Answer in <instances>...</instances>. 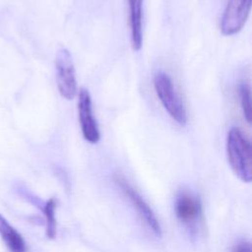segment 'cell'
<instances>
[{
	"label": "cell",
	"mask_w": 252,
	"mask_h": 252,
	"mask_svg": "<svg viewBox=\"0 0 252 252\" xmlns=\"http://www.w3.org/2000/svg\"><path fill=\"white\" fill-rule=\"evenodd\" d=\"M131 46L139 51L143 45V6L144 0H128Z\"/></svg>",
	"instance_id": "obj_8"
},
{
	"label": "cell",
	"mask_w": 252,
	"mask_h": 252,
	"mask_svg": "<svg viewBox=\"0 0 252 252\" xmlns=\"http://www.w3.org/2000/svg\"><path fill=\"white\" fill-rule=\"evenodd\" d=\"M251 154V143L241 129L230 128L226 137L227 160L235 175L247 183L252 179Z\"/></svg>",
	"instance_id": "obj_1"
},
{
	"label": "cell",
	"mask_w": 252,
	"mask_h": 252,
	"mask_svg": "<svg viewBox=\"0 0 252 252\" xmlns=\"http://www.w3.org/2000/svg\"><path fill=\"white\" fill-rule=\"evenodd\" d=\"M57 203L56 200L51 198L43 206L42 212L45 217L46 228L45 233L48 238H54L56 235V219H55V209Z\"/></svg>",
	"instance_id": "obj_10"
},
{
	"label": "cell",
	"mask_w": 252,
	"mask_h": 252,
	"mask_svg": "<svg viewBox=\"0 0 252 252\" xmlns=\"http://www.w3.org/2000/svg\"><path fill=\"white\" fill-rule=\"evenodd\" d=\"M251 10V0H228L220 17V29L224 35L238 33L244 27Z\"/></svg>",
	"instance_id": "obj_4"
},
{
	"label": "cell",
	"mask_w": 252,
	"mask_h": 252,
	"mask_svg": "<svg viewBox=\"0 0 252 252\" xmlns=\"http://www.w3.org/2000/svg\"><path fill=\"white\" fill-rule=\"evenodd\" d=\"M239 101L243 116L248 124L251 123V90L248 84H241L239 87Z\"/></svg>",
	"instance_id": "obj_11"
},
{
	"label": "cell",
	"mask_w": 252,
	"mask_h": 252,
	"mask_svg": "<svg viewBox=\"0 0 252 252\" xmlns=\"http://www.w3.org/2000/svg\"><path fill=\"white\" fill-rule=\"evenodd\" d=\"M174 211L177 219L184 223L196 221L201 214L200 200L188 191L180 192L175 200Z\"/></svg>",
	"instance_id": "obj_7"
},
{
	"label": "cell",
	"mask_w": 252,
	"mask_h": 252,
	"mask_svg": "<svg viewBox=\"0 0 252 252\" xmlns=\"http://www.w3.org/2000/svg\"><path fill=\"white\" fill-rule=\"evenodd\" d=\"M116 184L119 186L120 190L123 192L125 197L130 201L132 206L135 208L137 214L139 215L142 221L158 236L161 235V227L157 219L155 213L147 202L139 195V193L127 182V180L120 176L116 175L114 177Z\"/></svg>",
	"instance_id": "obj_5"
},
{
	"label": "cell",
	"mask_w": 252,
	"mask_h": 252,
	"mask_svg": "<svg viewBox=\"0 0 252 252\" xmlns=\"http://www.w3.org/2000/svg\"><path fill=\"white\" fill-rule=\"evenodd\" d=\"M154 88L160 103L168 115L178 125H186V109L169 75L164 72H158L154 76Z\"/></svg>",
	"instance_id": "obj_2"
},
{
	"label": "cell",
	"mask_w": 252,
	"mask_h": 252,
	"mask_svg": "<svg viewBox=\"0 0 252 252\" xmlns=\"http://www.w3.org/2000/svg\"><path fill=\"white\" fill-rule=\"evenodd\" d=\"M56 84L60 95L68 100L77 94V81L72 55L67 48L57 51L55 57Z\"/></svg>",
	"instance_id": "obj_3"
},
{
	"label": "cell",
	"mask_w": 252,
	"mask_h": 252,
	"mask_svg": "<svg viewBox=\"0 0 252 252\" xmlns=\"http://www.w3.org/2000/svg\"><path fill=\"white\" fill-rule=\"evenodd\" d=\"M231 252H251L250 242L247 240H240L236 242L233 245Z\"/></svg>",
	"instance_id": "obj_12"
},
{
	"label": "cell",
	"mask_w": 252,
	"mask_h": 252,
	"mask_svg": "<svg viewBox=\"0 0 252 252\" xmlns=\"http://www.w3.org/2000/svg\"><path fill=\"white\" fill-rule=\"evenodd\" d=\"M78 116L85 140L91 144H96L100 139V133L93 113L91 94L84 88L80 90L78 95Z\"/></svg>",
	"instance_id": "obj_6"
},
{
	"label": "cell",
	"mask_w": 252,
	"mask_h": 252,
	"mask_svg": "<svg viewBox=\"0 0 252 252\" xmlns=\"http://www.w3.org/2000/svg\"><path fill=\"white\" fill-rule=\"evenodd\" d=\"M0 235L11 252H25L26 243L22 235L0 214Z\"/></svg>",
	"instance_id": "obj_9"
}]
</instances>
